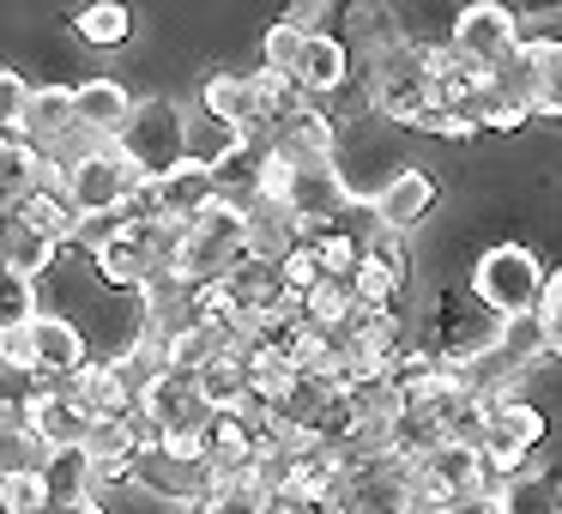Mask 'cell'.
Returning a JSON list of instances; mask_svg holds the SVG:
<instances>
[{"mask_svg": "<svg viewBox=\"0 0 562 514\" xmlns=\"http://www.w3.org/2000/svg\"><path fill=\"white\" fill-rule=\"evenodd\" d=\"M115 152L139 170V182H158L170 176L176 164H188V122L170 98H151V103H134L127 127L115 134Z\"/></svg>", "mask_w": 562, "mask_h": 514, "instance_id": "obj_1", "label": "cell"}, {"mask_svg": "<svg viewBox=\"0 0 562 514\" xmlns=\"http://www.w3.org/2000/svg\"><path fill=\"white\" fill-rule=\"evenodd\" d=\"M472 297L490 309V315H532L538 297H544V272H538V255L520 243H496L484 260L472 267Z\"/></svg>", "mask_w": 562, "mask_h": 514, "instance_id": "obj_2", "label": "cell"}, {"mask_svg": "<svg viewBox=\"0 0 562 514\" xmlns=\"http://www.w3.org/2000/svg\"><path fill=\"white\" fill-rule=\"evenodd\" d=\"M139 170L122 158L115 146H91L79 152L74 164H67V206L79 212V219H98V212H127L139 200Z\"/></svg>", "mask_w": 562, "mask_h": 514, "instance_id": "obj_3", "label": "cell"}, {"mask_svg": "<svg viewBox=\"0 0 562 514\" xmlns=\"http://www.w3.org/2000/svg\"><path fill=\"white\" fill-rule=\"evenodd\" d=\"M448 49L460 55V67H472V74H496V67L520 49V19H514L508 7H496V0H477V7H465V13L453 19Z\"/></svg>", "mask_w": 562, "mask_h": 514, "instance_id": "obj_4", "label": "cell"}, {"mask_svg": "<svg viewBox=\"0 0 562 514\" xmlns=\"http://www.w3.org/2000/svg\"><path fill=\"white\" fill-rule=\"evenodd\" d=\"M74 91V127L79 134H91L98 146H115V134L127 127V115H134V98H127L122 79H79Z\"/></svg>", "mask_w": 562, "mask_h": 514, "instance_id": "obj_5", "label": "cell"}, {"mask_svg": "<svg viewBox=\"0 0 562 514\" xmlns=\"http://www.w3.org/2000/svg\"><path fill=\"white\" fill-rule=\"evenodd\" d=\"M212 200H218V182H212V170H200V164H176L170 176L151 182V212H158L164 224H194Z\"/></svg>", "mask_w": 562, "mask_h": 514, "instance_id": "obj_6", "label": "cell"}, {"mask_svg": "<svg viewBox=\"0 0 562 514\" xmlns=\"http://www.w3.org/2000/svg\"><path fill=\"white\" fill-rule=\"evenodd\" d=\"M429 206H436V176H424V170H393L375 188V224L393 236L412 231L417 219H429Z\"/></svg>", "mask_w": 562, "mask_h": 514, "instance_id": "obj_7", "label": "cell"}, {"mask_svg": "<svg viewBox=\"0 0 562 514\" xmlns=\"http://www.w3.org/2000/svg\"><path fill=\"white\" fill-rule=\"evenodd\" d=\"M25 351H31V369H37V376H79V369H86V339H79V327L61 315L31 321Z\"/></svg>", "mask_w": 562, "mask_h": 514, "instance_id": "obj_8", "label": "cell"}, {"mask_svg": "<svg viewBox=\"0 0 562 514\" xmlns=\"http://www.w3.org/2000/svg\"><path fill=\"white\" fill-rule=\"evenodd\" d=\"M19 139H25L31 152H43V158H55L61 139H74V91H67V86L31 91L25 122H19Z\"/></svg>", "mask_w": 562, "mask_h": 514, "instance_id": "obj_9", "label": "cell"}, {"mask_svg": "<svg viewBox=\"0 0 562 514\" xmlns=\"http://www.w3.org/2000/svg\"><path fill=\"white\" fill-rule=\"evenodd\" d=\"M200 110H206V122L231 127V134H255L260 122V103H255V86H248V74H212L206 86H200Z\"/></svg>", "mask_w": 562, "mask_h": 514, "instance_id": "obj_10", "label": "cell"}, {"mask_svg": "<svg viewBox=\"0 0 562 514\" xmlns=\"http://www.w3.org/2000/svg\"><path fill=\"white\" fill-rule=\"evenodd\" d=\"M55 255H61V243L37 236L31 224H19L13 212H7V224H0V272H13V279H31V284H37V272H49Z\"/></svg>", "mask_w": 562, "mask_h": 514, "instance_id": "obj_11", "label": "cell"}, {"mask_svg": "<svg viewBox=\"0 0 562 514\" xmlns=\"http://www.w3.org/2000/svg\"><path fill=\"white\" fill-rule=\"evenodd\" d=\"M526 74H532V115H562V37H526Z\"/></svg>", "mask_w": 562, "mask_h": 514, "instance_id": "obj_12", "label": "cell"}, {"mask_svg": "<svg viewBox=\"0 0 562 514\" xmlns=\"http://www.w3.org/2000/svg\"><path fill=\"white\" fill-rule=\"evenodd\" d=\"M194 393L206 400V412H248V364L231 351H218L194 376Z\"/></svg>", "mask_w": 562, "mask_h": 514, "instance_id": "obj_13", "label": "cell"}, {"mask_svg": "<svg viewBox=\"0 0 562 514\" xmlns=\"http://www.w3.org/2000/svg\"><path fill=\"white\" fill-rule=\"evenodd\" d=\"M37 478H43V490H49V509H67V502H91V454H86V448L43 454Z\"/></svg>", "mask_w": 562, "mask_h": 514, "instance_id": "obj_14", "label": "cell"}, {"mask_svg": "<svg viewBox=\"0 0 562 514\" xmlns=\"http://www.w3.org/2000/svg\"><path fill=\"white\" fill-rule=\"evenodd\" d=\"M345 74H351L345 43L327 37V31H315V37L303 43V62H296V91H339Z\"/></svg>", "mask_w": 562, "mask_h": 514, "instance_id": "obj_15", "label": "cell"}, {"mask_svg": "<svg viewBox=\"0 0 562 514\" xmlns=\"http://www.w3.org/2000/svg\"><path fill=\"white\" fill-rule=\"evenodd\" d=\"M98 272H103V284H122V291H139V284L151 279V248H146V236L127 224L122 236H115L110 248L98 255Z\"/></svg>", "mask_w": 562, "mask_h": 514, "instance_id": "obj_16", "label": "cell"}, {"mask_svg": "<svg viewBox=\"0 0 562 514\" xmlns=\"http://www.w3.org/2000/svg\"><path fill=\"white\" fill-rule=\"evenodd\" d=\"M37 176H43V152H31L25 139H0V206L13 212L37 194Z\"/></svg>", "mask_w": 562, "mask_h": 514, "instance_id": "obj_17", "label": "cell"}, {"mask_svg": "<svg viewBox=\"0 0 562 514\" xmlns=\"http://www.w3.org/2000/svg\"><path fill=\"white\" fill-rule=\"evenodd\" d=\"M490 345H496V351L508 357L514 369H532L538 357L550 351V345H544V321H538V309H532V315H508V321H496Z\"/></svg>", "mask_w": 562, "mask_h": 514, "instance_id": "obj_18", "label": "cell"}, {"mask_svg": "<svg viewBox=\"0 0 562 514\" xmlns=\"http://www.w3.org/2000/svg\"><path fill=\"white\" fill-rule=\"evenodd\" d=\"M74 31L91 49H122V43L134 37V13H127L122 0H98V7H79L74 13Z\"/></svg>", "mask_w": 562, "mask_h": 514, "instance_id": "obj_19", "label": "cell"}, {"mask_svg": "<svg viewBox=\"0 0 562 514\" xmlns=\"http://www.w3.org/2000/svg\"><path fill=\"white\" fill-rule=\"evenodd\" d=\"M496 502H502V514H562V478L557 472H520Z\"/></svg>", "mask_w": 562, "mask_h": 514, "instance_id": "obj_20", "label": "cell"}, {"mask_svg": "<svg viewBox=\"0 0 562 514\" xmlns=\"http://www.w3.org/2000/svg\"><path fill=\"white\" fill-rule=\"evenodd\" d=\"M272 496L255 484V472L248 478H212V490L194 502V514H267Z\"/></svg>", "mask_w": 562, "mask_h": 514, "instance_id": "obj_21", "label": "cell"}, {"mask_svg": "<svg viewBox=\"0 0 562 514\" xmlns=\"http://www.w3.org/2000/svg\"><path fill=\"white\" fill-rule=\"evenodd\" d=\"M13 219L31 224L37 236H49V243H67V236H74V219H79V212L67 206V194H49V188H37L25 206H13Z\"/></svg>", "mask_w": 562, "mask_h": 514, "instance_id": "obj_22", "label": "cell"}, {"mask_svg": "<svg viewBox=\"0 0 562 514\" xmlns=\"http://www.w3.org/2000/svg\"><path fill=\"white\" fill-rule=\"evenodd\" d=\"M37 315H43V309H37V284L0 272V339H7V333H25Z\"/></svg>", "mask_w": 562, "mask_h": 514, "instance_id": "obj_23", "label": "cell"}, {"mask_svg": "<svg viewBox=\"0 0 562 514\" xmlns=\"http://www.w3.org/2000/svg\"><path fill=\"white\" fill-rule=\"evenodd\" d=\"M308 37H315V31H296V25H284V19H279V25L267 31V43H260V55H267L260 67H267V74H284L296 86V62H303V43Z\"/></svg>", "mask_w": 562, "mask_h": 514, "instance_id": "obj_24", "label": "cell"}, {"mask_svg": "<svg viewBox=\"0 0 562 514\" xmlns=\"http://www.w3.org/2000/svg\"><path fill=\"white\" fill-rule=\"evenodd\" d=\"M122 231H127V212H98V219H74V236H67V243H79L91 260H98Z\"/></svg>", "mask_w": 562, "mask_h": 514, "instance_id": "obj_25", "label": "cell"}, {"mask_svg": "<svg viewBox=\"0 0 562 514\" xmlns=\"http://www.w3.org/2000/svg\"><path fill=\"white\" fill-rule=\"evenodd\" d=\"M25 103H31V86L19 74H0V139H13L19 122H25Z\"/></svg>", "mask_w": 562, "mask_h": 514, "instance_id": "obj_26", "label": "cell"}, {"mask_svg": "<svg viewBox=\"0 0 562 514\" xmlns=\"http://www.w3.org/2000/svg\"><path fill=\"white\" fill-rule=\"evenodd\" d=\"M538 321H544V345L562 357V272H544V297H538Z\"/></svg>", "mask_w": 562, "mask_h": 514, "instance_id": "obj_27", "label": "cell"}, {"mask_svg": "<svg viewBox=\"0 0 562 514\" xmlns=\"http://www.w3.org/2000/svg\"><path fill=\"white\" fill-rule=\"evenodd\" d=\"M7 514H49V490H43L37 472L13 478V490H7Z\"/></svg>", "mask_w": 562, "mask_h": 514, "instance_id": "obj_28", "label": "cell"}, {"mask_svg": "<svg viewBox=\"0 0 562 514\" xmlns=\"http://www.w3.org/2000/svg\"><path fill=\"white\" fill-rule=\"evenodd\" d=\"M412 127H424V134H436V139H472V134H477V127L465 122L460 110H424Z\"/></svg>", "mask_w": 562, "mask_h": 514, "instance_id": "obj_29", "label": "cell"}, {"mask_svg": "<svg viewBox=\"0 0 562 514\" xmlns=\"http://www.w3.org/2000/svg\"><path fill=\"white\" fill-rule=\"evenodd\" d=\"M441 514H502V502H496V496H477V490H472V496L448 502V509H441Z\"/></svg>", "mask_w": 562, "mask_h": 514, "instance_id": "obj_30", "label": "cell"}, {"mask_svg": "<svg viewBox=\"0 0 562 514\" xmlns=\"http://www.w3.org/2000/svg\"><path fill=\"white\" fill-rule=\"evenodd\" d=\"M49 514H103L98 502H67V509H49Z\"/></svg>", "mask_w": 562, "mask_h": 514, "instance_id": "obj_31", "label": "cell"}, {"mask_svg": "<svg viewBox=\"0 0 562 514\" xmlns=\"http://www.w3.org/2000/svg\"><path fill=\"white\" fill-rule=\"evenodd\" d=\"M7 490H13V472H0V514H7Z\"/></svg>", "mask_w": 562, "mask_h": 514, "instance_id": "obj_32", "label": "cell"}, {"mask_svg": "<svg viewBox=\"0 0 562 514\" xmlns=\"http://www.w3.org/2000/svg\"><path fill=\"white\" fill-rule=\"evenodd\" d=\"M267 514H308V509H291V502H272Z\"/></svg>", "mask_w": 562, "mask_h": 514, "instance_id": "obj_33", "label": "cell"}]
</instances>
